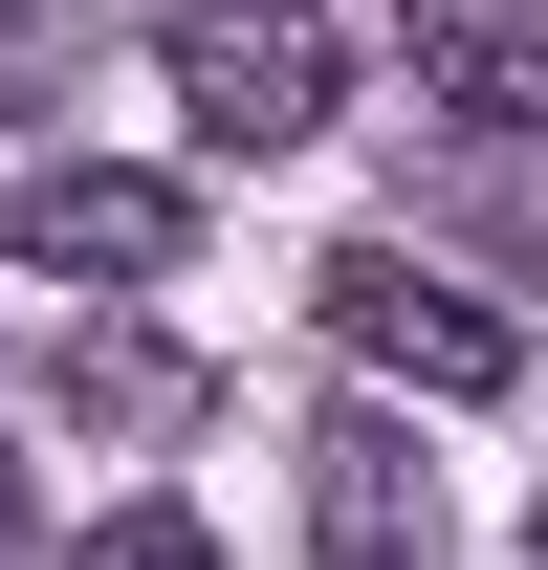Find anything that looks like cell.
<instances>
[{
  "instance_id": "cell-1",
  "label": "cell",
  "mask_w": 548,
  "mask_h": 570,
  "mask_svg": "<svg viewBox=\"0 0 548 570\" xmlns=\"http://www.w3.org/2000/svg\"><path fill=\"white\" fill-rule=\"evenodd\" d=\"M154 67H176V132H198V154H307L330 88H351V22H330V0H176Z\"/></svg>"
},
{
  "instance_id": "cell-2",
  "label": "cell",
  "mask_w": 548,
  "mask_h": 570,
  "mask_svg": "<svg viewBox=\"0 0 548 570\" xmlns=\"http://www.w3.org/2000/svg\"><path fill=\"white\" fill-rule=\"evenodd\" d=\"M330 352H351V373H395V395H439V417L527 395V330H505V307H461L417 242H351V264H330Z\"/></svg>"
},
{
  "instance_id": "cell-3",
  "label": "cell",
  "mask_w": 548,
  "mask_h": 570,
  "mask_svg": "<svg viewBox=\"0 0 548 570\" xmlns=\"http://www.w3.org/2000/svg\"><path fill=\"white\" fill-rule=\"evenodd\" d=\"M0 242H22L45 285H154V264H176V176H110V154H45Z\"/></svg>"
},
{
  "instance_id": "cell-4",
  "label": "cell",
  "mask_w": 548,
  "mask_h": 570,
  "mask_svg": "<svg viewBox=\"0 0 548 570\" xmlns=\"http://www.w3.org/2000/svg\"><path fill=\"white\" fill-rule=\"evenodd\" d=\"M307 549L330 570H439V483L395 417H307Z\"/></svg>"
},
{
  "instance_id": "cell-5",
  "label": "cell",
  "mask_w": 548,
  "mask_h": 570,
  "mask_svg": "<svg viewBox=\"0 0 548 570\" xmlns=\"http://www.w3.org/2000/svg\"><path fill=\"white\" fill-rule=\"evenodd\" d=\"M417 110H461V132H548V0H417Z\"/></svg>"
},
{
  "instance_id": "cell-6",
  "label": "cell",
  "mask_w": 548,
  "mask_h": 570,
  "mask_svg": "<svg viewBox=\"0 0 548 570\" xmlns=\"http://www.w3.org/2000/svg\"><path fill=\"white\" fill-rule=\"evenodd\" d=\"M67 67H88V0H0V132H22Z\"/></svg>"
},
{
  "instance_id": "cell-7",
  "label": "cell",
  "mask_w": 548,
  "mask_h": 570,
  "mask_svg": "<svg viewBox=\"0 0 548 570\" xmlns=\"http://www.w3.org/2000/svg\"><path fill=\"white\" fill-rule=\"evenodd\" d=\"M88 570H219V549L176 527V504H133V527H88Z\"/></svg>"
},
{
  "instance_id": "cell-8",
  "label": "cell",
  "mask_w": 548,
  "mask_h": 570,
  "mask_svg": "<svg viewBox=\"0 0 548 570\" xmlns=\"http://www.w3.org/2000/svg\"><path fill=\"white\" fill-rule=\"evenodd\" d=\"M0 570H22V439H0Z\"/></svg>"
}]
</instances>
